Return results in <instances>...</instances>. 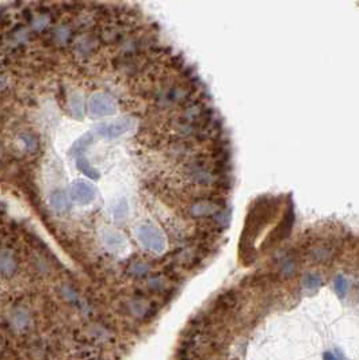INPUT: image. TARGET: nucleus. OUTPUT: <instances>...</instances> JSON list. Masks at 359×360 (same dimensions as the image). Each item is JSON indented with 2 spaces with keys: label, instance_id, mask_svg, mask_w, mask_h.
Returning <instances> with one entry per match:
<instances>
[{
  "label": "nucleus",
  "instance_id": "nucleus-11",
  "mask_svg": "<svg viewBox=\"0 0 359 360\" xmlns=\"http://www.w3.org/2000/svg\"><path fill=\"white\" fill-rule=\"evenodd\" d=\"M20 141L23 142L24 148L27 152H36L38 149V140L30 133H22L19 136Z\"/></svg>",
  "mask_w": 359,
  "mask_h": 360
},
{
  "label": "nucleus",
  "instance_id": "nucleus-13",
  "mask_svg": "<svg viewBox=\"0 0 359 360\" xmlns=\"http://www.w3.org/2000/svg\"><path fill=\"white\" fill-rule=\"evenodd\" d=\"M71 107L73 110V114L77 118H81L83 115V103H81V97L79 95H73L71 99Z\"/></svg>",
  "mask_w": 359,
  "mask_h": 360
},
{
  "label": "nucleus",
  "instance_id": "nucleus-2",
  "mask_svg": "<svg viewBox=\"0 0 359 360\" xmlns=\"http://www.w3.org/2000/svg\"><path fill=\"white\" fill-rule=\"evenodd\" d=\"M137 239L141 245L146 249L154 252H163L166 249V239L162 235V232L156 229L152 225H142L138 227Z\"/></svg>",
  "mask_w": 359,
  "mask_h": 360
},
{
  "label": "nucleus",
  "instance_id": "nucleus-12",
  "mask_svg": "<svg viewBox=\"0 0 359 360\" xmlns=\"http://www.w3.org/2000/svg\"><path fill=\"white\" fill-rule=\"evenodd\" d=\"M91 142H93V134L89 133L85 134V136H83V137L79 138V140L75 142V145H73V152L79 156L81 152H84L85 148H87Z\"/></svg>",
  "mask_w": 359,
  "mask_h": 360
},
{
  "label": "nucleus",
  "instance_id": "nucleus-10",
  "mask_svg": "<svg viewBox=\"0 0 359 360\" xmlns=\"http://www.w3.org/2000/svg\"><path fill=\"white\" fill-rule=\"evenodd\" d=\"M303 284L307 290L313 291V290H316V288L321 284V278H320L319 275H316V274H312L311 272V274H307V275L304 276Z\"/></svg>",
  "mask_w": 359,
  "mask_h": 360
},
{
  "label": "nucleus",
  "instance_id": "nucleus-15",
  "mask_svg": "<svg viewBox=\"0 0 359 360\" xmlns=\"http://www.w3.org/2000/svg\"><path fill=\"white\" fill-rule=\"evenodd\" d=\"M293 270H294V263H293V261H285V264H283L282 267V271L285 272V274H291Z\"/></svg>",
  "mask_w": 359,
  "mask_h": 360
},
{
  "label": "nucleus",
  "instance_id": "nucleus-8",
  "mask_svg": "<svg viewBox=\"0 0 359 360\" xmlns=\"http://www.w3.org/2000/svg\"><path fill=\"white\" fill-rule=\"evenodd\" d=\"M216 210H217L216 206L209 202H199L197 203V205H194L193 209H191V211H193V214L195 215V217H203V215L213 214Z\"/></svg>",
  "mask_w": 359,
  "mask_h": 360
},
{
  "label": "nucleus",
  "instance_id": "nucleus-4",
  "mask_svg": "<svg viewBox=\"0 0 359 360\" xmlns=\"http://www.w3.org/2000/svg\"><path fill=\"white\" fill-rule=\"evenodd\" d=\"M95 188L84 180H76L71 187V198L79 205H88L95 199Z\"/></svg>",
  "mask_w": 359,
  "mask_h": 360
},
{
  "label": "nucleus",
  "instance_id": "nucleus-1",
  "mask_svg": "<svg viewBox=\"0 0 359 360\" xmlns=\"http://www.w3.org/2000/svg\"><path fill=\"white\" fill-rule=\"evenodd\" d=\"M88 113L91 117H111L117 111V102L106 92H95L89 96Z\"/></svg>",
  "mask_w": 359,
  "mask_h": 360
},
{
  "label": "nucleus",
  "instance_id": "nucleus-16",
  "mask_svg": "<svg viewBox=\"0 0 359 360\" xmlns=\"http://www.w3.org/2000/svg\"><path fill=\"white\" fill-rule=\"evenodd\" d=\"M324 360H338V359H336L334 353L325 352V353H324Z\"/></svg>",
  "mask_w": 359,
  "mask_h": 360
},
{
  "label": "nucleus",
  "instance_id": "nucleus-5",
  "mask_svg": "<svg viewBox=\"0 0 359 360\" xmlns=\"http://www.w3.org/2000/svg\"><path fill=\"white\" fill-rule=\"evenodd\" d=\"M18 268V260L14 253L8 251H3L0 253V272L4 275L14 274Z\"/></svg>",
  "mask_w": 359,
  "mask_h": 360
},
{
  "label": "nucleus",
  "instance_id": "nucleus-7",
  "mask_svg": "<svg viewBox=\"0 0 359 360\" xmlns=\"http://www.w3.org/2000/svg\"><path fill=\"white\" fill-rule=\"evenodd\" d=\"M76 166H77V168H79V171L80 172H83V174L85 175V176H88L89 179H98L99 178V172H98L94 167H91L89 166V162L85 160V158H83V157H77V160H76Z\"/></svg>",
  "mask_w": 359,
  "mask_h": 360
},
{
  "label": "nucleus",
  "instance_id": "nucleus-3",
  "mask_svg": "<svg viewBox=\"0 0 359 360\" xmlns=\"http://www.w3.org/2000/svg\"><path fill=\"white\" fill-rule=\"evenodd\" d=\"M133 125L134 122L132 118H121L109 123H102L95 129V133L102 138L114 140V138L121 137L122 134L128 133L133 127Z\"/></svg>",
  "mask_w": 359,
  "mask_h": 360
},
{
  "label": "nucleus",
  "instance_id": "nucleus-17",
  "mask_svg": "<svg viewBox=\"0 0 359 360\" xmlns=\"http://www.w3.org/2000/svg\"><path fill=\"white\" fill-rule=\"evenodd\" d=\"M7 87V80H6V77L0 76V89H3Z\"/></svg>",
  "mask_w": 359,
  "mask_h": 360
},
{
  "label": "nucleus",
  "instance_id": "nucleus-9",
  "mask_svg": "<svg viewBox=\"0 0 359 360\" xmlns=\"http://www.w3.org/2000/svg\"><path fill=\"white\" fill-rule=\"evenodd\" d=\"M334 286H335V291L336 294L340 297V298H344L347 296L348 291V282L346 280L343 275H336L335 280H334Z\"/></svg>",
  "mask_w": 359,
  "mask_h": 360
},
{
  "label": "nucleus",
  "instance_id": "nucleus-14",
  "mask_svg": "<svg viewBox=\"0 0 359 360\" xmlns=\"http://www.w3.org/2000/svg\"><path fill=\"white\" fill-rule=\"evenodd\" d=\"M130 271H132L133 275L142 276L148 272V266H145L144 263H134L133 266H132V268H130Z\"/></svg>",
  "mask_w": 359,
  "mask_h": 360
},
{
  "label": "nucleus",
  "instance_id": "nucleus-6",
  "mask_svg": "<svg viewBox=\"0 0 359 360\" xmlns=\"http://www.w3.org/2000/svg\"><path fill=\"white\" fill-rule=\"evenodd\" d=\"M50 202H52V206L58 211H63L69 207V202H68V198H67V195H65V192H63V191L60 190L53 192L52 198H50Z\"/></svg>",
  "mask_w": 359,
  "mask_h": 360
}]
</instances>
